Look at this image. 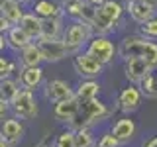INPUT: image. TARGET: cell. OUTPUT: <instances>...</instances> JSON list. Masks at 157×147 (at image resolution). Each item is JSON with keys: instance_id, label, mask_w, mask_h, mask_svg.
I'll return each mask as SVG.
<instances>
[{"instance_id": "cell-22", "label": "cell", "mask_w": 157, "mask_h": 147, "mask_svg": "<svg viewBox=\"0 0 157 147\" xmlns=\"http://www.w3.org/2000/svg\"><path fill=\"white\" fill-rule=\"evenodd\" d=\"M100 92V85H98L96 81H92V78H86V81H82L81 85L77 86V98L81 102L85 100H90V98H96V94Z\"/></svg>"}, {"instance_id": "cell-12", "label": "cell", "mask_w": 157, "mask_h": 147, "mask_svg": "<svg viewBox=\"0 0 157 147\" xmlns=\"http://www.w3.org/2000/svg\"><path fill=\"white\" fill-rule=\"evenodd\" d=\"M140 102H141V90L137 86L122 88V92L118 94V104H120V110H124V112L137 110Z\"/></svg>"}, {"instance_id": "cell-25", "label": "cell", "mask_w": 157, "mask_h": 147, "mask_svg": "<svg viewBox=\"0 0 157 147\" xmlns=\"http://www.w3.org/2000/svg\"><path fill=\"white\" fill-rule=\"evenodd\" d=\"M75 141H77V147H92L94 145V139H92V134L88 127H81V130L75 131Z\"/></svg>"}, {"instance_id": "cell-27", "label": "cell", "mask_w": 157, "mask_h": 147, "mask_svg": "<svg viewBox=\"0 0 157 147\" xmlns=\"http://www.w3.org/2000/svg\"><path fill=\"white\" fill-rule=\"evenodd\" d=\"M144 59L149 63L151 67H157V43H153L151 39H147L145 43V51H144Z\"/></svg>"}, {"instance_id": "cell-26", "label": "cell", "mask_w": 157, "mask_h": 147, "mask_svg": "<svg viewBox=\"0 0 157 147\" xmlns=\"http://www.w3.org/2000/svg\"><path fill=\"white\" fill-rule=\"evenodd\" d=\"M140 33L144 37H147V39H155L157 37V16L151 18L149 22L141 24V26H140Z\"/></svg>"}, {"instance_id": "cell-35", "label": "cell", "mask_w": 157, "mask_h": 147, "mask_svg": "<svg viewBox=\"0 0 157 147\" xmlns=\"http://www.w3.org/2000/svg\"><path fill=\"white\" fill-rule=\"evenodd\" d=\"M88 2H90V4H94V6L98 8V6H102V4H104L106 0H88Z\"/></svg>"}, {"instance_id": "cell-11", "label": "cell", "mask_w": 157, "mask_h": 147, "mask_svg": "<svg viewBox=\"0 0 157 147\" xmlns=\"http://www.w3.org/2000/svg\"><path fill=\"white\" fill-rule=\"evenodd\" d=\"M81 104L82 102L75 96H71V98H67V100H63V102H57V106H55V110H53V114H55L57 120H63V122H71L73 118H75L78 112H81Z\"/></svg>"}, {"instance_id": "cell-31", "label": "cell", "mask_w": 157, "mask_h": 147, "mask_svg": "<svg viewBox=\"0 0 157 147\" xmlns=\"http://www.w3.org/2000/svg\"><path fill=\"white\" fill-rule=\"evenodd\" d=\"M118 145H120V141L116 139L114 134H108V135H104L100 141H98V147H118Z\"/></svg>"}, {"instance_id": "cell-20", "label": "cell", "mask_w": 157, "mask_h": 147, "mask_svg": "<svg viewBox=\"0 0 157 147\" xmlns=\"http://www.w3.org/2000/svg\"><path fill=\"white\" fill-rule=\"evenodd\" d=\"M112 134L116 135V139L120 141V143L130 141L132 137H134V134H136V124H134V120H130V118H122V120H118L116 124H114Z\"/></svg>"}, {"instance_id": "cell-5", "label": "cell", "mask_w": 157, "mask_h": 147, "mask_svg": "<svg viewBox=\"0 0 157 147\" xmlns=\"http://www.w3.org/2000/svg\"><path fill=\"white\" fill-rule=\"evenodd\" d=\"M73 67H75L77 75H81L82 78H96L98 75L102 73V63L94 59L92 55H88V53H77L75 59H73Z\"/></svg>"}, {"instance_id": "cell-9", "label": "cell", "mask_w": 157, "mask_h": 147, "mask_svg": "<svg viewBox=\"0 0 157 147\" xmlns=\"http://www.w3.org/2000/svg\"><path fill=\"white\" fill-rule=\"evenodd\" d=\"M10 104H12L16 116H20V118H33L37 114V106H36V100H33V94L28 88L26 90H20Z\"/></svg>"}, {"instance_id": "cell-7", "label": "cell", "mask_w": 157, "mask_h": 147, "mask_svg": "<svg viewBox=\"0 0 157 147\" xmlns=\"http://www.w3.org/2000/svg\"><path fill=\"white\" fill-rule=\"evenodd\" d=\"M145 43H147V37H144V36H126L122 39L120 47H118V55L124 61L134 59V57H144Z\"/></svg>"}, {"instance_id": "cell-8", "label": "cell", "mask_w": 157, "mask_h": 147, "mask_svg": "<svg viewBox=\"0 0 157 147\" xmlns=\"http://www.w3.org/2000/svg\"><path fill=\"white\" fill-rule=\"evenodd\" d=\"M151 71H153V67L144 57H134V59L124 61V73L130 82H141L145 77L151 75Z\"/></svg>"}, {"instance_id": "cell-37", "label": "cell", "mask_w": 157, "mask_h": 147, "mask_svg": "<svg viewBox=\"0 0 157 147\" xmlns=\"http://www.w3.org/2000/svg\"><path fill=\"white\" fill-rule=\"evenodd\" d=\"M145 2H149V4H155V6H157V0H145Z\"/></svg>"}, {"instance_id": "cell-18", "label": "cell", "mask_w": 157, "mask_h": 147, "mask_svg": "<svg viewBox=\"0 0 157 147\" xmlns=\"http://www.w3.org/2000/svg\"><path fill=\"white\" fill-rule=\"evenodd\" d=\"M41 61H43V53L37 45V41L29 43L28 47H24L20 51V63H22V67H39Z\"/></svg>"}, {"instance_id": "cell-38", "label": "cell", "mask_w": 157, "mask_h": 147, "mask_svg": "<svg viewBox=\"0 0 157 147\" xmlns=\"http://www.w3.org/2000/svg\"><path fill=\"white\" fill-rule=\"evenodd\" d=\"M37 147H47V145H37Z\"/></svg>"}, {"instance_id": "cell-15", "label": "cell", "mask_w": 157, "mask_h": 147, "mask_svg": "<svg viewBox=\"0 0 157 147\" xmlns=\"http://www.w3.org/2000/svg\"><path fill=\"white\" fill-rule=\"evenodd\" d=\"M43 81V71L41 67H22L20 71V85L28 90H33L41 85Z\"/></svg>"}, {"instance_id": "cell-17", "label": "cell", "mask_w": 157, "mask_h": 147, "mask_svg": "<svg viewBox=\"0 0 157 147\" xmlns=\"http://www.w3.org/2000/svg\"><path fill=\"white\" fill-rule=\"evenodd\" d=\"M63 16L57 18H45L41 28V39H61L63 37Z\"/></svg>"}, {"instance_id": "cell-32", "label": "cell", "mask_w": 157, "mask_h": 147, "mask_svg": "<svg viewBox=\"0 0 157 147\" xmlns=\"http://www.w3.org/2000/svg\"><path fill=\"white\" fill-rule=\"evenodd\" d=\"M12 28H14V24L10 22L8 18L0 16V32H2V33H8V32H10V29H12Z\"/></svg>"}, {"instance_id": "cell-33", "label": "cell", "mask_w": 157, "mask_h": 147, "mask_svg": "<svg viewBox=\"0 0 157 147\" xmlns=\"http://www.w3.org/2000/svg\"><path fill=\"white\" fill-rule=\"evenodd\" d=\"M144 147H157V137H153V139H149Z\"/></svg>"}, {"instance_id": "cell-30", "label": "cell", "mask_w": 157, "mask_h": 147, "mask_svg": "<svg viewBox=\"0 0 157 147\" xmlns=\"http://www.w3.org/2000/svg\"><path fill=\"white\" fill-rule=\"evenodd\" d=\"M16 71V63L14 61H8V59H0V75H2V78H6V77H10L12 73Z\"/></svg>"}, {"instance_id": "cell-16", "label": "cell", "mask_w": 157, "mask_h": 147, "mask_svg": "<svg viewBox=\"0 0 157 147\" xmlns=\"http://www.w3.org/2000/svg\"><path fill=\"white\" fill-rule=\"evenodd\" d=\"M4 36H6L8 47L16 49V51H22L24 47H28L29 43H33V39L29 37L26 32H24V28L20 26V24H18V26H14L8 33H4Z\"/></svg>"}, {"instance_id": "cell-23", "label": "cell", "mask_w": 157, "mask_h": 147, "mask_svg": "<svg viewBox=\"0 0 157 147\" xmlns=\"http://www.w3.org/2000/svg\"><path fill=\"white\" fill-rule=\"evenodd\" d=\"M20 92L18 88V81H14V78H2V85H0V94H2V100H8L12 102L16 94Z\"/></svg>"}, {"instance_id": "cell-29", "label": "cell", "mask_w": 157, "mask_h": 147, "mask_svg": "<svg viewBox=\"0 0 157 147\" xmlns=\"http://www.w3.org/2000/svg\"><path fill=\"white\" fill-rule=\"evenodd\" d=\"M94 16H96V6H94V4H90L88 0H85V4H82V10H81V18H78V20L92 24Z\"/></svg>"}, {"instance_id": "cell-36", "label": "cell", "mask_w": 157, "mask_h": 147, "mask_svg": "<svg viewBox=\"0 0 157 147\" xmlns=\"http://www.w3.org/2000/svg\"><path fill=\"white\" fill-rule=\"evenodd\" d=\"M14 2H20V4H26V2H29V0H14Z\"/></svg>"}, {"instance_id": "cell-34", "label": "cell", "mask_w": 157, "mask_h": 147, "mask_svg": "<svg viewBox=\"0 0 157 147\" xmlns=\"http://www.w3.org/2000/svg\"><path fill=\"white\" fill-rule=\"evenodd\" d=\"M0 147H12V143H10L6 137H2V141H0Z\"/></svg>"}, {"instance_id": "cell-10", "label": "cell", "mask_w": 157, "mask_h": 147, "mask_svg": "<svg viewBox=\"0 0 157 147\" xmlns=\"http://www.w3.org/2000/svg\"><path fill=\"white\" fill-rule=\"evenodd\" d=\"M45 96H47V100H51V102L57 104V102H63V100H67V98L75 96V92L71 90V86H69L65 81L53 78V81H49L45 85Z\"/></svg>"}, {"instance_id": "cell-1", "label": "cell", "mask_w": 157, "mask_h": 147, "mask_svg": "<svg viewBox=\"0 0 157 147\" xmlns=\"http://www.w3.org/2000/svg\"><path fill=\"white\" fill-rule=\"evenodd\" d=\"M124 12H126V4H122L120 0H106L102 6H98L96 16L92 20L94 36H108L110 32H114L116 24L122 20Z\"/></svg>"}, {"instance_id": "cell-13", "label": "cell", "mask_w": 157, "mask_h": 147, "mask_svg": "<svg viewBox=\"0 0 157 147\" xmlns=\"http://www.w3.org/2000/svg\"><path fill=\"white\" fill-rule=\"evenodd\" d=\"M32 12L37 14L39 18H57V16H65L63 12V4H57L53 0H36L32 4Z\"/></svg>"}, {"instance_id": "cell-4", "label": "cell", "mask_w": 157, "mask_h": 147, "mask_svg": "<svg viewBox=\"0 0 157 147\" xmlns=\"http://www.w3.org/2000/svg\"><path fill=\"white\" fill-rule=\"evenodd\" d=\"M37 45L43 53V61L47 63H57L69 55H73V51L69 49V45L63 39H39Z\"/></svg>"}, {"instance_id": "cell-19", "label": "cell", "mask_w": 157, "mask_h": 147, "mask_svg": "<svg viewBox=\"0 0 157 147\" xmlns=\"http://www.w3.org/2000/svg\"><path fill=\"white\" fill-rule=\"evenodd\" d=\"M22 6H24V4L14 2V0H0V12H2V16L8 18L14 26H18V24L22 22L24 14H26L22 10Z\"/></svg>"}, {"instance_id": "cell-21", "label": "cell", "mask_w": 157, "mask_h": 147, "mask_svg": "<svg viewBox=\"0 0 157 147\" xmlns=\"http://www.w3.org/2000/svg\"><path fill=\"white\" fill-rule=\"evenodd\" d=\"M24 135V127L18 120H6L2 126V137H6L12 145H16Z\"/></svg>"}, {"instance_id": "cell-28", "label": "cell", "mask_w": 157, "mask_h": 147, "mask_svg": "<svg viewBox=\"0 0 157 147\" xmlns=\"http://www.w3.org/2000/svg\"><path fill=\"white\" fill-rule=\"evenodd\" d=\"M55 147H77L75 141V131H63L61 135H57Z\"/></svg>"}, {"instance_id": "cell-6", "label": "cell", "mask_w": 157, "mask_h": 147, "mask_svg": "<svg viewBox=\"0 0 157 147\" xmlns=\"http://www.w3.org/2000/svg\"><path fill=\"white\" fill-rule=\"evenodd\" d=\"M126 12L128 16L134 20L136 24H145L149 22L151 18H155V12H157V6L155 4H149L145 0H128L126 2Z\"/></svg>"}, {"instance_id": "cell-14", "label": "cell", "mask_w": 157, "mask_h": 147, "mask_svg": "<svg viewBox=\"0 0 157 147\" xmlns=\"http://www.w3.org/2000/svg\"><path fill=\"white\" fill-rule=\"evenodd\" d=\"M20 26L24 28V32H26L28 36L33 39V41H39V39H41L43 18H39L37 14H33V12L24 14V18H22V22H20Z\"/></svg>"}, {"instance_id": "cell-24", "label": "cell", "mask_w": 157, "mask_h": 147, "mask_svg": "<svg viewBox=\"0 0 157 147\" xmlns=\"http://www.w3.org/2000/svg\"><path fill=\"white\" fill-rule=\"evenodd\" d=\"M140 88H141V94H144L145 98H155L157 96V81L153 75L145 77L144 81L140 82Z\"/></svg>"}, {"instance_id": "cell-3", "label": "cell", "mask_w": 157, "mask_h": 147, "mask_svg": "<svg viewBox=\"0 0 157 147\" xmlns=\"http://www.w3.org/2000/svg\"><path fill=\"white\" fill-rule=\"evenodd\" d=\"M86 53L98 59L102 65H108V63L114 61V55L118 53V49L106 36H94L86 45Z\"/></svg>"}, {"instance_id": "cell-2", "label": "cell", "mask_w": 157, "mask_h": 147, "mask_svg": "<svg viewBox=\"0 0 157 147\" xmlns=\"http://www.w3.org/2000/svg\"><path fill=\"white\" fill-rule=\"evenodd\" d=\"M92 37H94L92 24L82 22V20H73L65 28L61 39L69 45V49L73 51V55H77L78 49H82V45H88V41H90Z\"/></svg>"}]
</instances>
